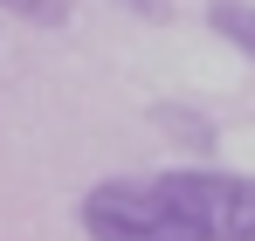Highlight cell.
<instances>
[{
    "instance_id": "cell-1",
    "label": "cell",
    "mask_w": 255,
    "mask_h": 241,
    "mask_svg": "<svg viewBox=\"0 0 255 241\" xmlns=\"http://www.w3.org/2000/svg\"><path fill=\"white\" fill-rule=\"evenodd\" d=\"M90 241H200L186 207L159 179H97L76 207Z\"/></svg>"
},
{
    "instance_id": "cell-5",
    "label": "cell",
    "mask_w": 255,
    "mask_h": 241,
    "mask_svg": "<svg viewBox=\"0 0 255 241\" xmlns=\"http://www.w3.org/2000/svg\"><path fill=\"white\" fill-rule=\"evenodd\" d=\"M0 14L35 21V28H62V21H69V0H0Z\"/></svg>"
},
{
    "instance_id": "cell-2",
    "label": "cell",
    "mask_w": 255,
    "mask_h": 241,
    "mask_svg": "<svg viewBox=\"0 0 255 241\" xmlns=\"http://www.w3.org/2000/svg\"><path fill=\"white\" fill-rule=\"evenodd\" d=\"M152 179L186 207L200 241H255V179L249 172H221V165L200 159V165H166Z\"/></svg>"
},
{
    "instance_id": "cell-3",
    "label": "cell",
    "mask_w": 255,
    "mask_h": 241,
    "mask_svg": "<svg viewBox=\"0 0 255 241\" xmlns=\"http://www.w3.org/2000/svg\"><path fill=\"white\" fill-rule=\"evenodd\" d=\"M152 124L166 131L172 145L186 152V159H214V145H221V131H214V118H200V111H186V104H152Z\"/></svg>"
},
{
    "instance_id": "cell-4",
    "label": "cell",
    "mask_w": 255,
    "mask_h": 241,
    "mask_svg": "<svg viewBox=\"0 0 255 241\" xmlns=\"http://www.w3.org/2000/svg\"><path fill=\"white\" fill-rule=\"evenodd\" d=\"M207 28L228 41L242 62H255V0H207Z\"/></svg>"
},
{
    "instance_id": "cell-6",
    "label": "cell",
    "mask_w": 255,
    "mask_h": 241,
    "mask_svg": "<svg viewBox=\"0 0 255 241\" xmlns=\"http://www.w3.org/2000/svg\"><path fill=\"white\" fill-rule=\"evenodd\" d=\"M111 7H118V14H131V21H152V28H159V21H172V0H111Z\"/></svg>"
}]
</instances>
